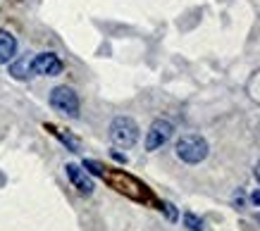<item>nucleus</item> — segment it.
Masks as SVG:
<instances>
[{"label":"nucleus","instance_id":"nucleus-10","mask_svg":"<svg viewBox=\"0 0 260 231\" xmlns=\"http://www.w3.org/2000/svg\"><path fill=\"white\" fill-rule=\"evenodd\" d=\"M81 167L86 169V172H91V174H98V176H105V169H103L101 162H95V160H84V165Z\"/></svg>","mask_w":260,"mask_h":231},{"label":"nucleus","instance_id":"nucleus-3","mask_svg":"<svg viewBox=\"0 0 260 231\" xmlns=\"http://www.w3.org/2000/svg\"><path fill=\"white\" fill-rule=\"evenodd\" d=\"M50 107L64 117H70V120H77L81 112V100L77 96V91L70 86H55L50 91Z\"/></svg>","mask_w":260,"mask_h":231},{"label":"nucleus","instance_id":"nucleus-7","mask_svg":"<svg viewBox=\"0 0 260 231\" xmlns=\"http://www.w3.org/2000/svg\"><path fill=\"white\" fill-rule=\"evenodd\" d=\"M15 55H17V38L10 31L0 29V64L12 62Z\"/></svg>","mask_w":260,"mask_h":231},{"label":"nucleus","instance_id":"nucleus-8","mask_svg":"<svg viewBox=\"0 0 260 231\" xmlns=\"http://www.w3.org/2000/svg\"><path fill=\"white\" fill-rule=\"evenodd\" d=\"M10 74L15 76V79L24 81L31 76V57H19V60H15V62L10 64Z\"/></svg>","mask_w":260,"mask_h":231},{"label":"nucleus","instance_id":"nucleus-9","mask_svg":"<svg viewBox=\"0 0 260 231\" xmlns=\"http://www.w3.org/2000/svg\"><path fill=\"white\" fill-rule=\"evenodd\" d=\"M184 226L189 231H203L205 229V224L201 217H196L193 212H184Z\"/></svg>","mask_w":260,"mask_h":231},{"label":"nucleus","instance_id":"nucleus-13","mask_svg":"<svg viewBox=\"0 0 260 231\" xmlns=\"http://www.w3.org/2000/svg\"><path fill=\"white\" fill-rule=\"evenodd\" d=\"M253 174H255V179H258V183H260V165H255V172H253Z\"/></svg>","mask_w":260,"mask_h":231},{"label":"nucleus","instance_id":"nucleus-2","mask_svg":"<svg viewBox=\"0 0 260 231\" xmlns=\"http://www.w3.org/2000/svg\"><path fill=\"white\" fill-rule=\"evenodd\" d=\"M108 136H110L112 145L117 148H132V145L139 143V136H141V129L132 117H115L110 122V129H108Z\"/></svg>","mask_w":260,"mask_h":231},{"label":"nucleus","instance_id":"nucleus-5","mask_svg":"<svg viewBox=\"0 0 260 231\" xmlns=\"http://www.w3.org/2000/svg\"><path fill=\"white\" fill-rule=\"evenodd\" d=\"M64 69L62 60L55 53H39L31 57V74L39 76H60Z\"/></svg>","mask_w":260,"mask_h":231},{"label":"nucleus","instance_id":"nucleus-6","mask_svg":"<svg viewBox=\"0 0 260 231\" xmlns=\"http://www.w3.org/2000/svg\"><path fill=\"white\" fill-rule=\"evenodd\" d=\"M64 172H67V179L72 181V186H74L81 196H91V193H93L95 183H93V179H91V174H88L81 165L70 162V165H64Z\"/></svg>","mask_w":260,"mask_h":231},{"label":"nucleus","instance_id":"nucleus-1","mask_svg":"<svg viewBox=\"0 0 260 231\" xmlns=\"http://www.w3.org/2000/svg\"><path fill=\"white\" fill-rule=\"evenodd\" d=\"M174 152H177V158L181 162H186V165H201L205 158H208V152H210V145L205 141L203 136L198 134H184L177 141L174 145Z\"/></svg>","mask_w":260,"mask_h":231},{"label":"nucleus","instance_id":"nucleus-11","mask_svg":"<svg viewBox=\"0 0 260 231\" xmlns=\"http://www.w3.org/2000/svg\"><path fill=\"white\" fill-rule=\"evenodd\" d=\"M165 210H167V217H170V219H177V210H174V207L170 205V203L165 205Z\"/></svg>","mask_w":260,"mask_h":231},{"label":"nucleus","instance_id":"nucleus-12","mask_svg":"<svg viewBox=\"0 0 260 231\" xmlns=\"http://www.w3.org/2000/svg\"><path fill=\"white\" fill-rule=\"evenodd\" d=\"M251 200H253V203H255V205H258V207H260V191H253Z\"/></svg>","mask_w":260,"mask_h":231},{"label":"nucleus","instance_id":"nucleus-4","mask_svg":"<svg viewBox=\"0 0 260 231\" xmlns=\"http://www.w3.org/2000/svg\"><path fill=\"white\" fill-rule=\"evenodd\" d=\"M172 134H174L172 122L155 120L148 127V131H146V150L153 152V150H158V148H162V145L172 138Z\"/></svg>","mask_w":260,"mask_h":231}]
</instances>
